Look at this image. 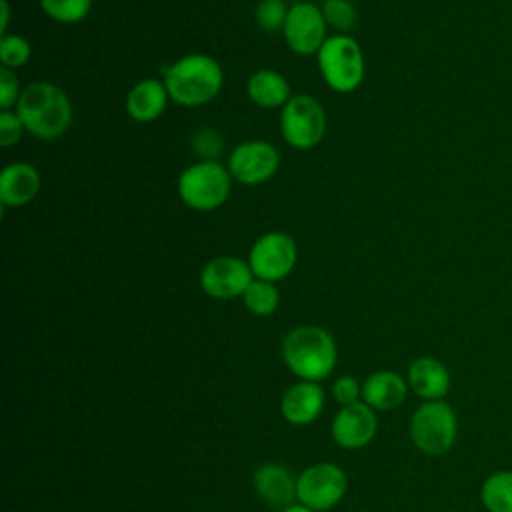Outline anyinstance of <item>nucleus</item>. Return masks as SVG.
<instances>
[{"instance_id":"f257e3e1","label":"nucleus","mask_w":512,"mask_h":512,"mask_svg":"<svg viewBox=\"0 0 512 512\" xmlns=\"http://www.w3.org/2000/svg\"><path fill=\"white\" fill-rule=\"evenodd\" d=\"M14 110L24 122L26 132L40 140H56L72 122L70 98L60 86L44 80L22 88Z\"/></svg>"},{"instance_id":"f03ea898","label":"nucleus","mask_w":512,"mask_h":512,"mask_svg":"<svg viewBox=\"0 0 512 512\" xmlns=\"http://www.w3.org/2000/svg\"><path fill=\"white\" fill-rule=\"evenodd\" d=\"M224 84L222 66L208 54H186L164 70V86L170 100L184 108L208 104Z\"/></svg>"},{"instance_id":"7ed1b4c3","label":"nucleus","mask_w":512,"mask_h":512,"mask_svg":"<svg viewBox=\"0 0 512 512\" xmlns=\"http://www.w3.org/2000/svg\"><path fill=\"white\" fill-rule=\"evenodd\" d=\"M282 358L298 378L318 382L334 370L336 344L320 326H298L284 338Z\"/></svg>"},{"instance_id":"20e7f679","label":"nucleus","mask_w":512,"mask_h":512,"mask_svg":"<svg viewBox=\"0 0 512 512\" xmlns=\"http://www.w3.org/2000/svg\"><path fill=\"white\" fill-rule=\"evenodd\" d=\"M316 60L324 82L338 94L354 92L364 80V54L352 36L336 34L326 38Z\"/></svg>"},{"instance_id":"39448f33","label":"nucleus","mask_w":512,"mask_h":512,"mask_svg":"<svg viewBox=\"0 0 512 512\" xmlns=\"http://www.w3.org/2000/svg\"><path fill=\"white\" fill-rule=\"evenodd\" d=\"M232 190V176L216 160H200L182 170L178 178L180 200L198 212L220 208Z\"/></svg>"},{"instance_id":"423d86ee","label":"nucleus","mask_w":512,"mask_h":512,"mask_svg":"<svg viewBox=\"0 0 512 512\" xmlns=\"http://www.w3.org/2000/svg\"><path fill=\"white\" fill-rule=\"evenodd\" d=\"M456 436L458 418L454 408L444 400H426L410 418V438L428 456H440L452 450Z\"/></svg>"},{"instance_id":"0eeeda50","label":"nucleus","mask_w":512,"mask_h":512,"mask_svg":"<svg viewBox=\"0 0 512 512\" xmlns=\"http://www.w3.org/2000/svg\"><path fill=\"white\" fill-rule=\"evenodd\" d=\"M280 132L286 144L298 150L314 148L326 132V112L322 104L308 96H292L280 112Z\"/></svg>"},{"instance_id":"6e6552de","label":"nucleus","mask_w":512,"mask_h":512,"mask_svg":"<svg viewBox=\"0 0 512 512\" xmlns=\"http://www.w3.org/2000/svg\"><path fill=\"white\" fill-rule=\"evenodd\" d=\"M346 484V474L336 464H312L296 478V498L314 512L328 510L342 500Z\"/></svg>"},{"instance_id":"1a4fd4ad","label":"nucleus","mask_w":512,"mask_h":512,"mask_svg":"<svg viewBox=\"0 0 512 512\" xmlns=\"http://www.w3.org/2000/svg\"><path fill=\"white\" fill-rule=\"evenodd\" d=\"M296 242L284 232H266L250 248L248 264L254 278L278 282L286 278L296 266Z\"/></svg>"},{"instance_id":"9d476101","label":"nucleus","mask_w":512,"mask_h":512,"mask_svg":"<svg viewBox=\"0 0 512 512\" xmlns=\"http://www.w3.org/2000/svg\"><path fill=\"white\" fill-rule=\"evenodd\" d=\"M280 166L278 150L266 140H246L228 156V172L232 180L244 186H258L270 180Z\"/></svg>"},{"instance_id":"9b49d317","label":"nucleus","mask_w":512,"mask_h":512,"mask_svg":"<svg viewBox=\"0 0 512 512\" xmlns=\"http://www.w3.org/2000/svg\"><path fill=\"white\" fill-rule=\"evenodd\" d=\"M326 20L322 8L312 2H296L288 10L286 24L282 28L286 46L300 56L318 54L326 42Z\"/></svg>"},{"instance_id":"f8f14e48","label":"nucleus","mask_w":512,"mask_h":512,"mask_svg":"<svg viewBox=\"0 0 512 512\" xmlns=\"http://www.w3.org/2000/svg\"><path fill=\"white\" fill-rule=\"evenodd\" d=\"M254 280V272L248 260L236 256H220L204 264L200 272L202 290L216 300H232L244 296L246 288Z\"/></svg>"},{"instance_id":"ddd939ff","label":"nucleus","mask_w":512,"mask_h":512,"mask_svg":"<svg viewBox=\"0 0 512 512\" xmlns=\"http://www.w3.org/2000/svg\"><path fill=\"white\" fill-rule=\"evenodd\" d=\"M376 426L372 408L364 402H354L344 406L332 420V438L342 448L358 450L374 438Z\"/></svg>"},{"instance_id":"4468645a","label":"nucleus","mask_w":512,"mask_h":512,"mask_svg":"<svg viewBox=\"0 0 512 512\" xmlns=\"http://www.w3.org/2000/svg\"><path fill=\"white\" fill-rule=\"evenodd\" d=\"M40 190V174L28 162H12L0 172L2 208H20L30 204Z\"/></svg>"},{"instance_id":"2eb2a0df","label":"nucleus","mask_w":512,"mask_h":512,"mask_svg":"<svg viewBox=\"0 0 512 512\" xmlns=\"http://www.w3.org/2000/svg\"><path fill=\"white\" fill-rule=\"evenodd\" d=\"M170 94L164 86V80L146 78L136 82L126 96V112L134 122H154L158 120L166 106H168Z\"/></svg>"},{"instance_id":"dca6fc26","label":"nucleus","mask_w":512,"mask_h":512,"mask_svg":"<svg viewBox=\"0 0 512 512\" xmlns=\"http://www.w3.org/2000/svg\"><path fill=\"white\" fill-rule=\"evenodd\" d=\"M410 390L424 400H442L450 390V372L438 358L420 356L408 368Z\"/></svg>"},{"instance_id":"f3484780","label":"nucleus","mask_w":512,"mask_h":512,"mask_svg":"<svg viewBox=\"0 0 512 512\" xmlns=\"http://www.w3.org/2000/svg\"><path fill=\"white\" fill-rule=\"evenodd\" d=\"M324 406V390L316 382L302 380L290 386L280 402L282 416L290 424H310L322 412Z\"/></svg>"},{"instance_id":"a211bd4d","label":"nucleus","mask_w":512,"mask_h":512,"mask_svg":"<svg viewBox=\"0 0 512 512\" xmlns=\"http://www.w3.org/2000/svg\"><path fill=\"white\" fill-rule=\"evenodd\" d=\"M254 488L258 496L274 508H288L296 498L294 476L284 466L274 462H266L256 470Z\"/></svg>"},{"instance_id":"6ab92c4d","label":"nucleus","mask_w":512,"mask_h":512,"mask_svg":"<svg viewBox=\"0 0 512 512\" xmlns=\"http://www.w3.org/2000/svg\"><path fill=\"white\" fill-rule=\"evenodd\" d=\"M408 382L390 370L374 372L362 384V400L376 410H392L406 400Z\"/></svg>"},{"instance_id":"aec40b11","label":"nucleus","mask_w":512,"mask_h":512,"mask_svg":"<svg viewBox=\"0 0 512 512\" xmlns=\"http://www.w3.org/2000/svg\"><path fill=\"white\" fill-rule=\"evenodd\" d=\"M248 98L260 108H280L292 98L288 80L270 68L256 70L246 82Z\"/></svg>"},{"instance_id":"412c9836","label":"nucleus","mask_w":512,"mask_h":512,"mask_svg":"<svg viewBox=\"0 0 512 512\" xmlns=\"http://www.w3.org/2000/svg\"><path fill=\"white\" fill-rule=\"evenodd\" d=\"M480 502L486 512H512V470H496L480 486Z\"/></svg>"},{"instance_id":"4be33fe9","label":"nucleus","mask_w":512,"mask_h":512,"mask_svg":"<svg viewBox=\"0 0 512 512\" xmlns=\"http://www.w3.org/2000/svg\"><path fill=\"white\" fill-rule=\"evenodd\" d=\"M242 298L246 308L256 316H270L272 312H276L280 304V292L274 286V282L260 280V278H254L250 282Z\"/></svg>"},{"instance_id":"5701e85b","label":"nucleus","mask_w":512,"mask_h":512,"mask_svg":"<svg viewBox=\"0 0 512 512\" xmlns=\"http://www.w3.org/2000/svg\"><path fill=\"white\" fill-rule=\"evenodd\" d=\"M42 12L60 24H76L88 16L94 0H38Z\"/></svg>"},{"instance_id":"b1692460","label":"nucleus","mask_w":512,"mask_h":512,"mask_svg":"<svg viewBox=\"0 0 512 512\" xmlns=\"http://www.w3.org/2000/svg\"><path fill=\"white\" fill-rule=\"evenodd\" d=\"M32 56L30 42L20 34H4L0 38V62L2 68L16 70L24 66Z\"/></svg>"},{"instance_id":"393cba45","label":"nucleus","mask_w":512,"mask_h":512,"mask_svg":"<svg viewBox=\"0 0 512 512\" xmlns=\"http://www.w3.org/2000/svg\"><path fill=\"white\" fill-rule=\"evenodd\" d=\"M288 6L284 0H260L254 10V18L258 28L266 32H282L286 18H288Z\"/></svg>"},{"instance_id":"a878e982","label":"nucleus","mask_w":512,"mask_h":512,"mask_svg":"<svg viewBox=\"0 0 512 512\" xmlns=\"http://www.w3.org/2000/svg\"><path fill=\"white\" fill-rule=\"evenodd\" d=\"M322 14L328 26L346 32L356 22V8L348 0H326L322 4Z\"/></svg>"},{"instance_id":"bb28decb","label":"nucleus","mask_w":512,"mask_h":512,"mask_svg":"<svg viewBox=\"0 0 512 512\" xmlns=\"http://www.w3.org/2000/svg\"><path fill=\"white\" fill-rule=\"evenodd\" d=\"M24 132V122L20 120L16 110H0V144L4 148L20 142Z\"/></svg>"},{"instance_id":"cd10ccee","label":"nucleus","mask_w":512,"mask_h":512,"mask_svg":"<svg viewBox=\"0 0 512 512\" xmlns=\"http://www.w3.org/2000/svg\"><path fill=\"white\" fill-rule=\"evenodd\" d=\"M20 82L14 70L2 68L0 70V110H12L16 108V102L20 98Z\"/></svg>"},{"instance_id":"c85d7f7f","label":"nucleus","mask_w":512,"mask_h":512,"mask_svg":"<svg viewBox=\"0 0 512 512\" xmlns=\"http://www.w3.org/2000/svg\"><path fill=\"white\" fill-rule=\"evenodd\" d=\"M332 394H334V398H336L342 406H348V404L358 402V396H362V388H360V384L356 382V378H352V376H342V378H338V380L334 382Z\"/></svg>"},{"instance_id":"c756f323","label":"nucleus","mask_w":512,"mask_h":512,"mask_svg":"<svg viewBox=\"0 0 512 512\" xmlns=\"http://www.w3.org/2000/svg\"><path fill=\"white\" fill-rule=\"evenodd\" d=\"M194 146H196L198 154H204V156H206L204 160H214L212 156L218 152L220 140H218V136H216L212 130H202V132L196 134Z\"/></svg>"},{"instance_id":"7c9ffc66","label":"nucleus","mask_w":512,"mask_h":512,"mask_svg":"<svg viewBox=\"0 0 512 512\" xmlns=\"http://www.w3.org/2000/svg\"><path fill=\"white\" fill-rule=\"evenodd\" d=\"M0 12H2V20H0V34L4 36V34H6V28H8V16H10L8 0H0Z\"/></svg>"},{"instance_id":"2f4dec72","label":"nucleus","mask_w":512,"mask_h":512,"mask_svg":"<svg viewBox=\"0 0 512 512\" xmlns=\"http://www.w3.org/2000/svg\"><path fill=\"white\" fill-rule=\"evenodd\" d=\"M282 512H314V510L308 508V506H304V504H292V506L284 508Z\"/></svg>"}]
</instances>
